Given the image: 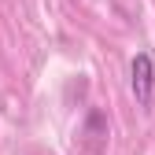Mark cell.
<instances>
[{"label":"cell","mask_w":155,"mask_h":155,"mask_svg":"<svg viewBox=\"0 0 155 155\" xmlns=\"http://www.w3.org/2000/svg\"><path fill=\"white\" fill-rule=\"evenodd\" d=\"M129 89H133L140 107L155 104V59H151V52H137L129 59Z\"/></svg>","instance_id":"1"},{"label":"cell","mask_w":155,"mask_h":155,"mask_svg":"<svg viewBox=\"0 0 155 155\" xmlns=\"http://www.w3.org/2000/svg\"><path fill=\"white\" fill-rule=\"evenodd\" d=\"M107 137H111L107 114H104L100 107H89V111H85V122H81V144H85V151L100 155V151L107 148Z\"/></svg>","instance_id":"2"}]
</instances>
